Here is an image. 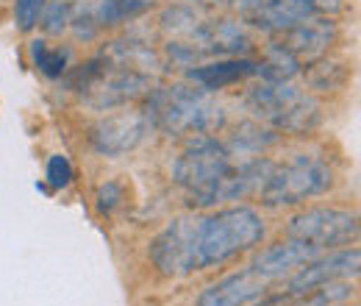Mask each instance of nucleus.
I'll use <instances>...</instances> for the list:
<instances>
[{"instance_id":"obj_1","label":"nucleus","mask_w":361,"mask_h":306,"mask_svg":"<svg viewBox=\"0 0 361 306\" xmlns=\"http://www.w3.org/2000/svg\"><path fill=\"white\" fill-rule=\"evenodd\" d=\"M264 220L250 206H231L206 218H176L150 245L164 276H189L250 251L264 240Z\"/></svg>"},{"instance_id":"obj_2","label":"nucleus","mask_w":361,"mask_h":306,"mask_svg":"<svg viewBox=\"0 0 361 306\" xmlns=\"http://www.w3.org/2000/svg\"><path fill=\"white\" fill-rule=\"evenodd\" d=\"M275 167L267 159L239 162L226 142L200 134L173 165V178L192 198L195 206H214L220 201H239L264 187L267 175Z\"/></svg>"},{"instance_id":"obj_3","label":"nucleus","mask_w":361,"mask_h":306,"mask_svg":"<svg viewBox=\"0 0 361 306\" xmlns=\"http://www.w3.org/2000/svg\"><path fill=\"white\" fill-rule=\"evenodd\" d=\"M147 120L150 126H159L170 134H212L217 131L226 120L223 106L209 98L203 89L183 87H159L147 92Z\"/></svg>"},{"instance_id":"obj_4","label":"nucleus","mask_w":361,"mask_h":306,"mask_svg":"<svg viewBox=\"0 0 361 306\" xmlns=\"http://www.w3.org/2000/svg\"><path fill=\"white\" fill-rule=\"evenodd\" d=\"M247 106L278 131L306 134L319 123V103L292 81H262L247 89Z\"/></svg>"},{"instance_id":"obj_5","label":"nucleus","mask_w":361,"mask_h":306,"mask_svg":"<svg viewBox=\"0 0 361 306\" xmlns=\"http://www.w3.org/2000/svg\"><path fill=\"white\" fill-rule=\"evenodd\" d=\"M331 184H334V173L319 156L298 153L289 162L272 167L259 192H262V204L278 209V206H295V204H303L306 198L322 195L331 189Z\"/></svg>"},{"instance_id":"obj_6","label":"nucleus","mask_w":361,"mask_h":306,"mask_svg":"<svg viewBox=\"0 0 361 306\" xmlns=\"http://www.w3.org/2000/svg\"><path fill=\"white\" fill-rule=\"evenodd\" d=\"M78 89L84 95V103L92 109H114L145 98L150 92V78L131 67L109 70V61L103 56L92 59L78 73Z\"/></svg>"},{"instance_id":"obj_7","label":"nucleus","mask_w":361,"mask_h":306,"mask_svg":"<svg viewBox=\"0 0 361 306\" xmlns=\"http://www.w3.org/2000/svg\"><path fill=\"white\" fill-rule=\"evenodd\" d=\"M286 237L317 251L359 240V218L348 209H309L286 223Z\"/></svg>"},{"instance_id":"obj_8","label":"nucleus","mask_w":361,"mask_h":306,"mask_svg":"<svg viewBox=\"0 0 361 306\" xmlns=\"http://www.w3.org/2000/svg\"><path fill=\"white\" fill-rule=\"evenodd\" d=\"M150 120L145 112H117L92 126V145L103 156H123L150 134Z\"/></svg>"},{"instance_id":"obj_9","label":"nucleus","mask_w":361,"mask_h":306,"mask_svg":"<svg viewBox=\"0 0 361 306\" xmlns=\"http://www.w3.org/2000/svg\"><path fill=\"white\" fill-rule=\"evenodd\" d=\"M359 251H342L325 259H312L309 264H303L300 270H295L289 276V295H312L317 287L334 284L339 278H356L359 276Z\"/></svg>"},{"instance_id":"obj_10","label":"nucleus","mask_w":361,"mask_h":306,"mask_svg":"<svg viewBox=\"0 0 361 306\" xmlns=\"http://www.w3.org/2000/svg\"><path fill=\"white\" fill-rule=\"evenodd\" d=\"M267 287L270 281H264L253 267H247L206 287L197 298V306H250L267 293Z\"/></svg>"},{"instance_id":"obj_11","label":"nucleus","mask_w":361,"mask_h":306,"mask_svg":"<svg viewBox=\"0 0 361 306\" xmlns=\"http://www.w3.org/2000/svg\"><path fill=\"white\" fill-rule=\"evenodd\" d=\"M319 257V251L312 245H303V242H295V240H286L281 245H272L267 251H262L250 267L264 278V281H278V278H286L292 276L295 270H300L303 264H309L312 259Z\"/></svg>"},{"instance_id":"obj_12","label":"nucleus","mask_w":361,"mask_h":306,"mask_svg":"<svg viewBox=\"0 0 361 306\" xmlns=\"http://www.w3.org/2000/svg\"><path fill=\"white\" fill-rule=\"evenodd\" d=\"M334 40H336V23L319 14V17H312V20L300 23L298 28L286 31L281 45L289 47L298 56V61H303V59L306 61H317V59H322L328 53V47L334 45Z\"/></svg>"},{"instance_id":"obj_13","label":"nucleus","mask_w":361,"mask_h":306,"mask_svg":"<svg viewBox=\"0 0 361 306\" xmlns=\"http://www.w3.org/2000/svg\"><path fill=\"white\" fill-rule=\"evenodd\" d=\"M319 17L314 3L309 0H264L253 14L250 23H256L264 31H275V34H286L292 28H298L300 23Z\"/></svg>"},{"instance_id":"obj_14","label":"nucleus","mask_w":361,"mask_h":306,"mask_svg":"<svg viewBox=\"0 0 361 306\" xmlns=\"http://www.w3.org/2000/svg\"><path fill=\"white\" fill-rule=\"evenodd\" d=\"M247 76H256V61H247V59H220V61H209V64L189 70V78L200 84L203 92L231 87Z\"/></svg>"},{"instance_id":"obj_15","label":"nucleus","mask_w":361,"mask_h":306,"mask_svg":"<svg viewBox=\"0 0 361 306\" xmlns=\"http://www.w3.org/2000/svg\"><path fill=\"white\" fill-rule=\"evenodd\" d=\"M256 73L264 81H292L300 73V61L289 47H283L281 42H272L267 45L262 61H256Z\"/></svg>"},{"instance_id":"obj_16","label":"nucleus","mask_w":361,"mask_h":306,"mask_svg":"<svg viewBox=\"0 0 361 306\" xmlns=\"http://www.w3.org/2000/svg\"><path fill=\"white\" fill-rule=\"evenodd\" d=\"M147 0H103L94 11V25H117L147 11Z\"/></svg>"},{"instance_id":"obj_17","label":"nucleus","mask_w":361,"mask_h":306,"mask_svg":"<svg viewBox=\"0 0 361 306\" xmlns=\"http://www.w3.org/2000/svg\"><path fill=\"white\" fill-rule=\"evenodd\" d=\"M161 25L167 31H173L176 37H186V40H197L206 28V23L192 11V8H170L164 17H161Z\"/></svg>"},{"instance_id":"obj_18","label":"nucleus","mask_w":361,"mask_h":306,"mask_svg":"<svg viewBox=\"0 0 361 306\" xmlns=\"http://www.w3.org/2000/svg\"><path fill=\"white\" fill-rule=\"evenodd\" d=\"M31 59H34V67L42 70L47 78H59L67 70V50H61V47L50 50L42 40L31 42Z\"/></svg>"},{"instance_id":"obj_19","label":"nucleus","mask_w":361,"mask_h":306,"mask_svg":"<svg viewBox=\"0 0 361 306\" xmlns=\"http://www.w3.org/2000/svg\"><path fill=\"white\" fill-rule=\"evenodd\" d=\"M39 23H42V28H45L47 34H53V37L61 34V31H67V25L73 23L70 0H47Z\"/></svg>"},{"instance_id":"obj_20","label":"nucleus","mask_w":361,"mask_h":306,"mask_svg":"<svg viewBox=\"0 0 361 306\" xmlns=\"http://www.w3.org/2000/svg\"><path fill=\"white\" fill-rule=\"evenodd\" d=\"M45 3L47 0H17V3H14V23H17V28H20V31L37 28Z\"/></svg>"},{"instance_id":"obj_21","label":"nucleus","mask_w":361,"mask_h":306,"mask_svg":"<svg viewBox=\"0 0 361 306\" xmlns=\"http://www.w3.org/2000/svg\"><path fill=\"white\" fill-rule=\"evenodd\" d=\"M47 184L53 187V189H64L70 181H73V165H70V159L67 156H61V153H56V156H50L47 159Z\"/></svg>"},{"instance_id":"obj_22","label":"nucleus","mask_w":361,"mask_h":306,"mask_svg":"<svg viewBox=\"0 0 361 306\" xmlns=\"http://www.w3.org/2000/svg\"><path fill=\"white\" fill-rule=\"evenodd\" d=\"M120 201H123V189H120V184L109 181V184H103V187L97 189V212L109 215Z\"/></svg>"},{"instance_id":"obj_23","label":"nucleus","mask_w":361,"mask_h":306,"mask_svg":"<svg viewBox=\"0 0 361 306\" xmlns=\"http://www.w3.org/2000/svg\"><path fill=\"white\" fill-rule=\"evenodd\" d=\"M309 3H314L319 14H328V11L334 14V11H339V0H309Z\"/></svg>"},{"instance_id":"obj_24","label":"nucleus","mask_w":361,"mask_h":306,"mask_svg":"<svg viewBox=\"0 0 361 306\" xmlns=\"http://www.w3.org/2000/svg\"><path fill=\"white\" fill-rule=\"evenodd\" d=\"M189 3H200V6H214V3H220V0H189Z\"/></svg>"}]
</instances>
